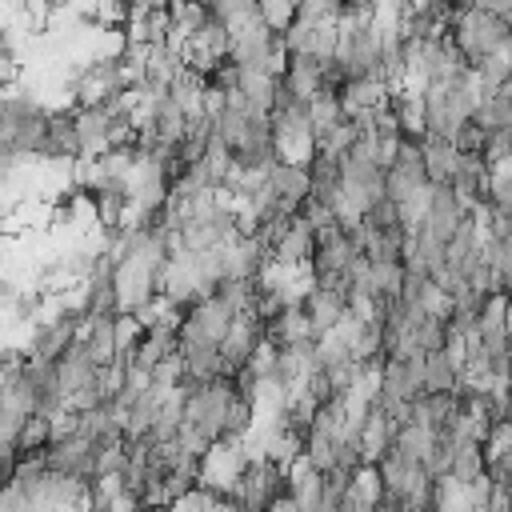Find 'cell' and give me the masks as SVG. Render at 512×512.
<instances>
[{
    "label": "cell",
    "mask_w": 512,
    "mask_h": 512,
    "mask_svg": "<svg viewBox=\"0 0 512 512\" xmlns=\"http://www.w3.org/2000/svg\"><path fill=\"white\" fill-rule=\"evenodd\" d=\"M452 144L444 136H420V164H424V176L428 184H448V172H452Z\"/></svg>",
    "instance_id": "cell-2"
},
{
    "label": "cell",
    "mask_w": 512,
    "mask_h": 512,
    "mask_svg": "<svg viewBox=\"0 0 512 512\" xmlns=\"http://www.w3.org/2000/svg\"><path fill=\"white\" fill-rule=\"evenodd\" d=\"M444 36L464 56V64L476 68L488 56H508L512 20L508 16H496V12L480 8V4H472V8H456V16L448 20V32Z\"/></svg>",
    "instance_id": "cell-1"
}]
</instances>
